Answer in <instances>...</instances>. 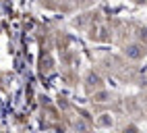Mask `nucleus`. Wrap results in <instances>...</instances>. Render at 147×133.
Instances as JSON below:
<instances>
[{
  "label": "nucleus",
  "mask_w": 147,
  "mask_h": 133,
  "mask_svg": "<svg viewBox=\"0 0 147 133\" xmlns=\"http://www.w3.org/2000/svg\"><path fill=\"white\" fill-rule=\"evenodd\" d=\"M89 83H91V85H102V79L97 77V75L91 73V75H89Z\"/></svg>",
  "instance_id": "f03ea898"
},
{
  "label": "nucleus",
  "mask_w": 147,
  "mask_h": 133,
  "mask_svg": "<svg viewBox=\"0 0 147 133\" xmlns=\"http://www.w3.org/2000/svg\"><path fill=\"white\" fill-rule=\"evenodd\" d=\"M126 54H129L131 58H141V56H143V50H141L139 44H131L129 48H126Z\"/></svg>",
  "instance_id": "f257e3e1"
},
{
  "label": "nucleus",
  "mask_w": 147,
  "mask_h": 133,
  "mask_svg": "<svg viewBox=\"0 0 147 133\" xmlns=\"http://www.w3.org/2000/svg\"><path fill=\"white\" fill-rule=\"evenodd\" d=\"M108 98H110V94H106V92H102V94H95V100H97V102H106Z\"/></svg>",
  "instance_id": "7ed1b4c3"
}]
</instances>
